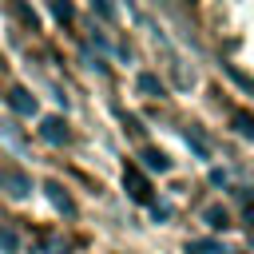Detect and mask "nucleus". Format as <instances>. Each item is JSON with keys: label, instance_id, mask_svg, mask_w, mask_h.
<instances>
[{"label": "nucleus", "instance_id": "f257e3e1", "mask_svg": "<svg viewBox=\"0 0 254 254\" xmlns=\"http://www.w3.org/2000/svg\"><path fill=\"white\" fill-rule=\"evenodd\" d=\"M123 187H127L131 202H143V206H151V179H147L139 167H127V171H123Z\"/></svg>", "mask_w": 254, "mask_h": 254}, {"label": "nucleus", "instance_id": "f03ea898", "mask_svg": "<svg viewBox=\"0 0 254 254\" xmlns=\"http://www.w3.org/2000/svg\"><path fill=\"white\" fill-rule=\"evenodd\" d=\"M40 135H44L48 143H64V139H67V127H64L60 115H48V119H40Z\"/></svg>", "mask_w": 254, "mask_h": 254}, {"label": "nucleus", "instance_id": "7ed1b4c3", "mask_svg": "<svg viewBox=\"0 0 254 254\" xmlns=\"http://www.w3.org/2000/svg\"><path fill=\"white\" fill-rule=\"evenodd\" d=\"M8 103H12V111H20V115H36V95H28L24 87H12V91H8Z\"/></svg>", "mask_w": 254, "mask_h": 254}, {"label": "nucleus", "instance_id": "20e7f679", "mask_svg": "<svg viewBox=\"0 0 254 254\" xmlns=\"http://www.w3.org/2000/svg\"><path fill=\"white\" fill-rule=\"evenodd\" d=\"M0 183L8 187V194H12V198H24V194L32 190V183H28L20 171H4V175H0Z\"/></svg>", "mask_w": 254, "mask_h": 254}, {"label": "nucleus", "instance_id": "39448f33", "mask_svg": "<svg viewBox=\"0 0 254 254\" xmlns=\"http://www.w3.org/2000/svg\"><path fill=\"white\" fill-rule=\"evenodd\" d=\"M44 190H48V198H52V206H56V210H64V214H75V202L64 194V187H60V183H44Z\"/></svg>", "mask_w": 254, "mask_h": 254}, {"label": "nucleus", "instance_id": "423d86ee", "mask_svg": "<svg viewBox=\"0 0 254 254\" xmlns=\"http://www.w3.org/2000/svg\"><path fill=\"white\" fill-rule=\"evenodd\" d=\"M202 222H206L210 230H226V226H230V214H226L222 206H206V210H202Z\"/></svg>", "mask_w": 254, "mask_h": 254}, {"label": "nucleus", "instance_id": "0eeeda50", "mask_svg": "<svg viewBox=\"0 0 254 254\" xmlns=\"http://www.w3.org/2000/svg\"><path fill=\"white\" fill-rule=\"evenodd\" d=\"M143 163H147V171H171V159H167L163 151H155V147L143 151Z\"/></svg>", "mask_w": 254, "mask_h": 254}, {"label": "nucleus", "instance_id": "6e6552de", "mask_svg": "<svg viewBox=\"0 0 254 254\" xmlns=\"http://www.w3.org/2000/svg\"><path fill=\"white\" fill-rule=\"evenodd\" d=\"M187 254H226V250L214 238H198V242H187Z\"/></svg>", "mask_w": 254, "mask_h": 254}, {"label": "nucleus", "instance_id": "1a4fd4ad", "mask_svg": "<svg viewBox=\"0 0 254 254\" xmlns=\"http://www.w3.org/2000/svg\"><path fill=\"white\" fill-rule=\"evenodd\" d=\"M183 139H187V147H190V151H194V155H198V159H210V147H206V143H202V135H198V131H187V135H183Z\"/></svg>", "mask_w": 254, "mask_h": 254}, {"label": "nucleus", "instance_id": "9d476101", "mask_svg": "<svg viewBox=\"0 0 254 254\" xmlns=\"http://www.w3.org/2000/svg\"><path fill=\"white\" fill-rule=\"evenodd\" d=\"M139 91H147V95H163V83H159V75L143 71V75H139Z\"/></svg>", "mask_w": 254, "mask_h": 254}, {"label": "nucleus", "instance_id": "9b49d317", "mask_svg": "<svg viewBox=\"0 0 254 254\" xmlns=\"http://www.w3.org/2000/svg\"><path fill=\"white\" fill-rule=\"evenodd\" d=\"M234 127H238V135H246V139H254V119H250L246 111H234Z\"/></svg>", "mask_w": 254, "mask_h": 254}, {"label": "nucleus", "instance_id": "f8f14e48", "mask_svg": "<svg viewBox=\"0 0 254 254\" xmlns=\"http://www.w3.org/2000/svg\"><path fill=\"white\" fill-rule=\"evenodd\" d=\"M0 246H4V250H8V254H12V250H16V234H12V230H8V226H4V230H0Z\"/></svg>", "mask_w": 254, "mask_h": 254}]
</instances>
